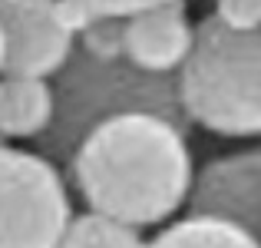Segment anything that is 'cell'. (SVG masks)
<instances>
[{
  "label": "cell",
  "mask_w": 261,
  "mask_h": 248,
  "mask_svg": "<svg viewBox=\"0 0 261 248\" xmlns=\"http://www.w3.org/2000/svg\"><path fill=\"white\" fill-rule=\"evenodd\" d=\"M185 129L155 113H122L83 136L66 169L89 212L155 229L185 205L192 153Z\"/></svg>",
  "instance_id": "cell-1"
},
{
  "label": "cell",
  "mask_w": 261,
  "mask_h": 248,
  "mask_svg": "<svg viewBox=\"0 0 261 248\" xmlns=\"http://www.w3.org/2000/svg\"><path fill=\"white\" fill-rule=\"evenodd\" d=\"M53 89V116L46 129L33 139V153L50 162L66 165L83 136L102 119L122 113H155L189 133V119L175 93V73H152L129 63L126 57L96 60L76 50L63 60L50 77Z\"/></svg>",
  "instance_id": "cell-2"
},
{
  "label": "cell",
  "mask_w": 261,
  "mask_h": 248,
  "mask_svg": "<svg viewBox=\"0 0 261 248\" xmlns=\"http://www.w3.org/2000/svg\"><path fill=\"white\" fill-rule=\"evenodd\" d=\"M175 93L189 126L225 139H255L261 133V33L231 30L212 13L198 20L175 70Z\"/></svg>",
  "instance_id": "cell-3"
},
{
  "label": "cell",
  "mask_w": 261,
  "mask_h": 248,
  "mask_svg": "<svg viewBox=\"0 0 261 248\" xmlns=\"http://www.w3.org/2000/svg\"><path fill=\"white\" fill-rule=\"evenodd\" d=\"M70 218L57 162L0 142V248H53Z\"/></svg>",
  "instance_id": "cell-4"
},
{
  "label": "cell",
  "mask_w": 261,
  "mask_h": 248,
  "mask_svg": "<svg viewBox=\"0 0 261 248\" xmlns=\"http://www.w3.org/2000/svg\"><path fill=\"white\" fill-rule=\"evenodd\" d=\"M73 37L63 0H0L4 73L53 77L73 53Z\"/></svg>",
  "instance_id": "cell-5"
},
{
  "label": "cell",
  "mask_w": 261,
  "mask_h": 248,
  "mask_svg": "<svg viewBox=\"0 0 261 248\" xmlns=\"http://www.w3.org/2000/svg\"><path fill=\"white\" fill-rule=\"evenodd\" d=\"M189 215L215 218L258 235L261 222V153L242 149L205 162L192 172L189 192H185Z\"/></svg>",
  "instance_id": "cell-6"
},
{
  "label": "cell",
  "mask_w": 261,
  "mask_h": 248,
  "mask_svg": "<svg viewBox=\"0 0 261 248\" xmlns=\"http://www.w3.org/2000/svg\"><path fill=\"white\" fill-rule=\"evenodd\" d=\"M192 20L185 0H159L126 13L122 57L152 73H175L192 46Z\"/></svg>",
  "instance_id": "cell-7"
},
{
  "label": "cell",
  "mask_w": 261,
  "mask_h": 248,
  "mask_svg": "<svg viewBox=\"0 0 261 248\" xmlns=\"http://www.w3.org/2000/svg\"><path fill=\"white\" fill-rule=\"evenodd\" d=\"M53 116L50 77L0 73V139H37Z\"/></svg>",
  "instance_id": "cell-8"
},
{
  "label": "cell",
  "mask_w": 261,
  "mask_h": 248,
  "mask_svg": "<svg viewBox=\"0 0 261 248\" xmlns=\"http://www.w3.org/2000/svg\"><path fill=\"white\" fill-rule=\"evenodd\" d=\"M142 248H258V235L228 222L185 215L182 222H172L155 232V238L142 242Z\"/></svg>",
  "instance_id": "cell-9"
},
{
  "label": "cell",
  "mask_w": 261,
  "mask_h": 248,
  "mask_svg": "<svg viewBox=\"0 0 261 248\" xmlns=\"http://www.w3.org/2000/svg\"><path fill=\"white\" fill-rule=\"evenodd\" d=\"M53 248H142L139 229L119 225L99 212H83L66 222Z\"/></svg>",
  "instance_id": "cell-10"
},
{
  "label": "cell",
  "mask_w": 261,
  "mask_h": 248,
  "mask_svg": "<svg viewBox=\"0 0 261 248\" xmlns=\"http://www.w3.org/2000/svg\"><path fill=\"white\" fill-rule=\"evenodd\" d=\"M122 13H89L73 37V46L96 60H116L122 57Z\"/></svg>",
  "instance_id": "cell-11"
},
{
  "label": "cell",
  "mask_w": 261,
  "mask_h": 248,
  "mask_svg": "<svg viewBox=\"0 0 261 248\" xmlns=\"http://www.w3.org/2000/svg\"><path fill=\"white\" fill-rule=\"evenodd\" d=\"M212 17L218 23L231 27V30L255 33L261 27V0H215V13Z\"/></svg>",
  "instance_id": "cell-12"
},
{
  "label": "cell",
  "mask_w": 261,
  "mask_h": 248,
  "mask_svg": "<svg viewBox=\"0 0 261 248\" xmlns=\"http://www.w3.org/2000/svg\"><path fill=\"white\" fill-rule=\"evenodd\" d=\"M73 4H80L89 13H122L126 17V13L149 7V4H159V0H73Z\"/></svg>",
  "instance_id": "cell-13"
},
{
  "label": "cell",
  "mask_w": 261,
  "mask_h": 248,
  "mask_svg": "<svg viewBox=\"0 0 261 248\" xmlns=\"http://www.w3.org/2000/svg\"><path fill=\"white\" fill-rule=\"evenodd\" d=\"M0 73H4V43H0Z\"/></svg>",
  "instance_id": "cell-14"
}]
</instances>
